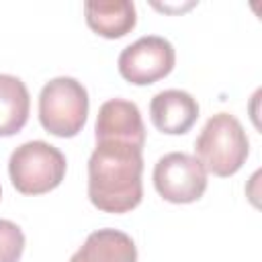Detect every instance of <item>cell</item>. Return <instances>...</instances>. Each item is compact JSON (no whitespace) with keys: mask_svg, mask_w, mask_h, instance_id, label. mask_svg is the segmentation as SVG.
<instances>
[{"mask_svg":"<svg viewBox=\"0 0 262 262\" xmlns=\"http://www.w3.org/2000/svg\"><path fill=\"white\" fill-rule=\"evenodd\" d=\"M143 147L100 139L88 160V199L102 213H129L143 196Z\"/></svg>","mask_w":262,"mask_h":262,"instance_id":"1","label":"cell"},{"mask_svg":"<svg viewBox=\"0 0 262 262\" xmlns=\"http://www.w3.org/2000/svg\"><path fill=\"white\" fill-rule=\"evenodd\" d=\"M196 160L215 176H233L250 154V141L242 123L229 113L213 115L194 141Z\"/></svg>","mask_w":262,"mask_h":262,"instance_id":"2","label":"cell"},{"mask_svg":"<svg viewBox=\"0 0 262 262\" xmlns=\"http://www.w3.org/2000/svg\"><path fill=\"white\" fill-rule=\"evenodd\" d=\"M66 156L51 143L35 139L18 145L8 160L12 186L20 194H45L57 188L66 176Z\"/></svg>","mask_w":262,"mask_h":262,"instance_id":"3","label":"cell"},{"mask_svg":"<svg viewBox=\"0 0 262 262\" xmlns=\"http://www.w3.org/2000/svg\"><path fill=\"white\" fill-rule=\"evenodd\" d=\"M90 98L82 82L70 76L49 80L39 94V121L55 137H74L88 117Z\"/></svg>","mask_w":262,"mask_h":262,"instance_id":"4","label":"cell"},{"mask_svg":"<svg viewBox=\"0 0 262 262\" xmlns=\"http://www.w3.org/2000/svg\"><path fill=\"white\" fill-rule=\"evenodd\" d=\"M154 186L164 201L176 205L194 203L207 190V170L194 156L170 151L154 168Z\"/></svg>","mask_w":262,"mask_h":262,"instance_id":"5","label":"cell"},{"mask_svg":"<svg viewBox=\"0 0 262 262\" xmlns=\"http://www.w3.org/2000/svg\"><path fill=\"white\" fill-rule=\"evenodd\" d=\"M176 63L172 43L158 35H147L127 45L119 55V74L135 86H147L166 78Z\"/></svg>","mask_w":262,"mask_h":262,"instance_id":"6","label":"cell"},{"mask_svg":"<svg viewBox=\"0 0 262 262\" xmlns=\"http://www.w3.org/2000/svg\"><path fill=\"white\" fill-rule=\"evenodd\" d=\"M94 137L100 139H121L129 141L137 147H143L145 143V125L141 119V113L135 102L123 100V98H111L106 100L96 115L94 125Z\"/></svg>","mask_w":262,"mask_h":262,"instance_id":"7","label":"cell"},{"mask_svg":"<svg viewBox=\"0 0 262 262\" xmlns=\"http://www.w3.org/2000/svg\"><path fill=\"white\" fill-rule=\"evenodd\" d=\"M149 117L158 131L168 135H182L196 123L199 102L186 90H162L149 102Z\"/></svg>","mask_w":262,"mask_h":262,"instance_id":"8","label":"cell"},{"mask_svg":"<svg viewBox=\"0 0 262 262\" xmlns=\"http://www.w3.org/2000/svg\"><path fill=\"white\" fill-rule=\"evenodd\" d=\"M70 262H137V248L125 231L104 227L92 231Z\"/></svg>","mask_w":262,"mask_h":262,"instance_id":"9","label":"cell"},{"mask_svg":"<svg viewBox=\"0 0 262 262\" xmlns=\"http://www.w3.org/2000/svg\"><path fill=\"white\" fill-rule=\"evenodd\" d=\"M84 14L88 27L104 39H121L133 31L137 23L135 4L129 0L115 2H84Z\"/></svg>","mask_w":262,"mask_h":262,"instance_id":"10","label":"cell"},{"mask_svg":"<svg viewBox=\"0 0 262 262\" xmlns=\"http://www.w3.org/2000/svg\"><path fill=\"white\" fill-rule=\"evenodd\" d=\"M31 98L25 82L10 74H0V137L16 135L29 121Z\"/></svg>","mask_w":262,"mask_h":262,"instance_id":"11","label":"cell"},{"mask_svg":"<svg viewBox=\"0 0 262 262\" xmlns=\"http://www.w3.org/2000/svg\"><path fill=\"white\" fill-rule=\"evenodd\" d=\"M25 252L23 229L8 219H0V262H18Z\"/></svg>","mask_w":262,"mask_h":262,"instance_id":"12","label":"cell"},{"mask_svg":"<svg viewBox=\"0 0 262 262\" xmlns=\"http://www.w3.org/2000/svg\"><path fill=\"white\" fill-rule=\"evenodd\" d=\"M0 196H2V188H0Z\"/></svg>","mask_w":262,"mask_h":262,"instance_id":"13","label":"cell"}]
</instances>
